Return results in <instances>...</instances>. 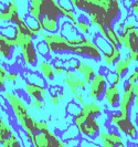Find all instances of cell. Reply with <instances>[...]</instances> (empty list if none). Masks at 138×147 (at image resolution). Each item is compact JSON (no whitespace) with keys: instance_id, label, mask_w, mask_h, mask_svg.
<instances>
[{"instance_id":"6da1fadb","label":"cell","mask_w":138,"mask_h":147,"mask_svg":"<svg viewBox=\"0 0 138 147\" xmlns=\"http://www.w3.org/2000/svg\"><path fill=\"white\" fill-rule=\"evenodd\" d=\"M13 39L17 41L18 49L20 52V57L23 61V64L29 69H34L39 63L40 55L38 53L33 38L26 36L15 29V36L13 37Z\"/></svg>"},{"instance_id":"7a4b0ae2","label":"cell","mask_w":138,"mask_h":147,"mask_svg":"<svg viewBox=\"0 0 138 147\" xmlns=\"http://www.w3.org/2000/svg\"><path fill=\"white\" fill-rule=\"evenodd\" d=\"M72 123L77 127L82 140H97V136L102 131V124L98 117H92L84 114H77L72 117Z\"/></svg>"},{"instance_id":"3957f363","label":"cell","mask_w":138,"mask_h":147,"mask_svg":"<svg viewBox=\"0 0 138 147\" xmlns=\"http://www.w3.org/2000/svg\"><path fill=\"white\" fill-rule=\"evenodd\" d=\"M108 122L110 125L115 127L118 133H120L128 140H137L138 138V125L131 116H125L119 111H113L109 113Z\"/></svg>"},{"instance_id":"277c9868","label":"cell","mask_w":138,"mask_h":147,"mask_svg":"<svg viewBox=\"0 0 138 147\" xmlns=\"http://www.w3.org/2000/svg\"><path fill=\"white\" fill-rule=\"evenodd\" d=\"M28 13L38 21H41L42 17H51L60 19L61 6L58 0H29Z\"/></svg>"},{"instance_id":"5b68a950","label":"cell","mask_w":138,"mask_h":147,"mask_svg":"<svg viewBox=\"0 0 138 147\" xmlns=\"http://www.w3.org/2000/svg\"><path fill=\"white\" fill-rule=\"evenodd\" d=\"M136 21V16L127 17L123 31L118 34L119 47L127 52L138 51V24Z\"/></svg>"},{"instance_id":"8992f818","label":"cell","mask_w":138,"mask_h":147,"mask_svg":"<svg viewBox=\"0 0 138 147\" xmlns=\"http://www.w3.org/2000/svg\"><path fill=\"white\" fill-rule=\"evenodd\" d=\"M2 97L6 100V102L9 105V109L11 111L15 119V123L18 125L30 115L29 110L31 109L29 106V103H27L26 100L17 92L6 90L2 92Z\"/></svg>"},{"instance_id":"52a82bcc","label":"cell","mask_w":138,"mask_h":147,"mask_svg":"<svg viewBox=\"0 0 138 147\" xmlns=\"http://www.w3.org/2000/svg\"><path fill=\"white\" fill-rule=\"evenodd\" d=\"M41 38L43 40L51 55L57 54H65L70 53V50L72 48V42L70 39H67L61 33H48L43 32L41 34Z\"/></svg>"},{"instance_id":"ba28073f","label":"cell","mask_w":138,"mask_h":147,"mask_svg":"<svg viewBox=\"0 0 138 147\" xmlns=\"http://www.w3.org/2000/svg\"><path fill=\"white\" fill-rule=\"evenodd\" d=\"M70 53L81 57L83 59H90L97 62L103 60L102 50L91 37L85 38V41L80 45H72Z\"/></svg>"},{"instance_id":"9c48e42d","label":"cell","mask_w":138,"mask_h":147,"mask_svg":"<svg viewBox=\"0 0 138 147\" xmlns=\"http://www.w3.org/2000/svg\"><path fill=\"white\" fill-rule=\"evenodd\" d=\"M30 142L32 147H67L66 142L62 140L61 135L51 129L34 133Z\"/></svg>"},{"instance_id":"30bf717a","label":"cell","mask_w":138,"mask_h":147,"mask_svg":"<svg viewBox=\"0 0 138 147\" xmlns=\"http://www.w3.org/2000/svg\"><path fill=\"white\" fill-rule=\"evenodd\" d=\"M108 81L106 74L102 72H96L92 82L88 84V93L87 95L92 101H101L104 96L105 90L108 86Z\"/></svg>"},{"instance_id":"8fae6325","label":"cell","mask_w":138,"mask_h":147,"mask_svg":"<svg viewBox=\"0 0 138 147\" xmlns=\"http://www.w3.org/2000/svg\"><path fill=\"white\" fill-rule=\"evenodd\" d=\"M134 100H135V83L126 82L122 90L118 111L125 116H131V106L134 105Z\"/></svg>"},{"instance_id":"7c38bea8","label":"cell","mask_w":138,"mask_h":147,"mask_svg":"<svg viewBox=\"0 0 138 147\" xmlns=\"http://www.w3.org/2000/svg\"><path fill=\"white\" fill-rule=\"evenodd\" d=\"M96 142L101 145V147H117L122 144H125L122 134L117 132L116 129L106 131L103 128L98 134Z\"/></svg>"},{"instance_id":"4fadbf2b","label":"cell","mask_w":138,"mask_h":147,"mask_svg":"<svg viewBox=\"0 0 138 147\" xmlns=\"http://www.w3.org/2000/svg\"><path fill=\"white\" fill-rule=\"evenodd\" d=\"M3 1V0H2ZM6 6L1 7L0 11V21L1 23L15 24L19 17V6L17 0H5Z\"/></svg>"},{"instance_id":"5bb4252c","label":"cell","mask_w":138,"mask_h":147,"mask_svg":"<svg viewBox=\"0 0 138 147\" xmlns=\"http://www.w3.org/2000/svg\"><path fill=\"white\" fill-rule=\"evenodd\" d=\"M63 82L66 84V86L71 90H82L85 91L88 88V84L83 80L80 73H77L74 70L67 69L66 72L63 74Z\"/></svg>"},{"instance_id":"9a60e30c","label":"cell","mask_w":138,"mask_h":147,"mask_svg":"<svg viewBox=\"0 0 138 147\" xmlns=\"http://www.w3.org/2000/svg\"><path fill=\"white\" fill-rule=\"evenodd\" d=\"M120 96H122V90L119 88V85L109 84L105 90L103 100L109 110L112 109V111H115V109H118Z\"/></svg>"},{"instance_id":"2e32d148","label":"cell","mask_w":138,"mask_h":147,"mask_svg":"<svg viewBox=\"0 0 138 147\" xmlns=\"http://www.w3.org/2000/svg\"><path fill=\"white\" fill-rule=\"evenodd\" d=\"M23 88H24V92L30 101H36V100L44 101L45 97L49 95V90L46 88V86L38 85V84L28 81L23 83Z\"/></svg>"},{"instance_id":"e0dca14e","label":"cell","mask_w":138,"mask_h":147,"mask_svg":"<svg viewBox=\"0 0 138 147\" xmlns=\"http://www.w3.org/2000/svg\"><path fill=\"white\" fill-rule=\"evenodd\" d=\"M15 47L11 42V39L3 33H0V55L1 60L8 62L12 58V54L15 52Z\"/></svg>"},{"instance_id":"ac0fdd59","label":"cell","mask_w":138,"mask_h":147,"mask_svg":"<svg viewBox=\"0 0 138 147\" xmlns=\"http://www.w3.org/2000/svg\"><path fill=\"white\" fill-rule=\"evenodd\" d=\"M40 59L41 60H39V63H38V65H36L39 72H40V74H41L48 82L52 81V80L54 79V76H55L54 64L52 63L51 61L46 60V58L40 57Z\"/></svg>"},{"instance_id":"d6986e66","label":"cell","mask_w":138,"mask_h":147,"mask_svg":"<svg viewBox=\"0 0 138 147\" xmlns=\"http://www.w3.org/2000/svg\"><path fill=\"white\" fill-rule=\"evenodd\" d=\"M122 58L123 57H122V49H120V47L112 45V48L109 50L103 52V61L109 67H114V65Z\"/></svg>"},{"instance_id":"ffe728a7","label":"cell","mask_w":138,"mask_h":147,"mask_svg":"<svg viewBox=\"0 0 138 147\" xmlns=\"http://www.w3.org/2000/svg\"><path fill=\"white\" fill-rule=\"evenodd\" d=\"M81 113L87 116H92V117H100L103 114V107L95 101L85 102L82 105Z\"/></svg>"},{"instance_id":"44dd1931","label":"cell","mask_w":138,"mask_h":147,"mask_svg":"<svg viewBox=\"0 0 138 147\" xmlns=\"http://www.w3.org/2000/svg\"><path fill=\"white\" fill-rule=\"evenodd\" d=\"M64 100V91L58 85H53L49 88V96H48V103L52 106H59L61 102Z\"/></svg>"},{"instance_id":"7402d4cb","label":"cell","mask_w":138,"mask_h":147,"mask_svg":"<svg viewBox=\"0 0 138 147\" xmlns=\"http://www.w3.org/2000/svg\"><path fill=\"white\" fill-rule=\"evenodd\" d=\"M41 24L43 27L44 32L48 33H58L61 30V21L57 18L51 17H42L41 18Z\"/></svg>"},{"instance_id":"603a6c76","label":"cell","mask_w":138,"mask_h":147,"mask_svg":"<svg viewBox=\"0 0 138 147\" xmlns=\"http://www.w3.org/2000/svg\"><path fill=\"white\" fill-rule=\"evenodd\" d=\"M131 60L126 55L125 58H122L117 62L116 64L114 65V72L116 74H118L120 78H124L126 74L129 72L131 70Z\"/></svg>"},{"instance_id":"cb8c5ba5","label":"cell","mask_w":138,"mask_h":147,"mask_svg":"<svg viewBox=\"0 0 138 147\" xmlns=\"http://www.w3.org/2000/svg\"><path fill=\"white\" fill-rule=\"evenodd\" d=\"M60 33L63 34V36L66 37L67 39H70V40H72L74 38L80 36V33H79V31L76 29V27L73 24L72 22H70V21L63 22V23L61 24Z\"/></svg>"},{"instance_id":"d4e9b609","label":"cell","mask_w":138,"mask_h":147,"mask_svg":"<svg viewBox=\"0 0 138 147\" xmlns=\"http://www.w3.org/2000/svg\"><path fill=\"white\" fill-rule=\"evenodd\" d=\"M13 132H15V129H13L12 125H10L3 118V116H1L0 118V143L9 138L13 134Z\"/></svg>"},{"instance_id":"484cf974","label":"cell","mask_w":138,"mask_h":147,"mask_svg":"<svg viewBox=\"0 0 138 147\" xmlns=\"http://www.w3.org/2000/svg\"><path fill=\"white\" fill-rule=\"evenodd\" d=\"M81 136L80 132L77 129V127L74 125V124H70V125L66 127L63 132L61 133V137L64 142H69V140H75V138H79Z\"/></svg>"},{"instance_id":"4316f807","label":"cell","mask_w":138,"mask_h":147,"mask_svg":"<svg viewBox=\"0 0 138 147\" xmlns=\"http://www.w3.org/2000/svg\"><path fill=\"white\" fill-rule=\"evenodd\" d=\"M76 29L79 31V33L86 37L87 34L91 33V29H92V23L90 21V19H85V18H81L79 19V21L75 24Z\"/></svg>"},{"instance_id":"83f0119b","label":"cell","mask_w":138,"mask_h":147,"mask_svg":"<svg viewBox=\"0 0 138 147\" xmlns=\"http://www.w3.org/2000/svg\"><path fill=\"white\" fill-rule=\"evenodd\" d=\"M23 76H24L26 81L34 83V84H38V85H42V86H45L46 82H48L41 74L36 73V72H26L23 74Z\"/></svg>"},{"instance_id":"f1b7e54d","label":"cell","mask_w":138,"mask_h":147,"mask_svg":"<svg viewBox=\"0 0 138 147\" xmlns=\"http://www.w3.org/2000/svg\"><path fill=\"white\" fill-rule=\"evenodd\" d=\"M0 144H1V147H24L23 144H22L21 140H20L19 134L15 131L9 138H7L5 142H2Z\"/></svg>"},{"instance_id":"f546056e","label":"cell","mask_w":138,"mask_h":147,"mask_svg":"<svg viewBox=\"0 0 138 147\" xmlns=\"http://www.w3.org/2000/svg\"><path fill=\"white\" fill-rule=\"evenodd\" d=\"M81 110H82V106L80 104L76 103V102H74V101H70L69 103L66 104V113L71 117H74L75 115L80 114Z\"/></svg>"},{"instance_id":"4dcf8cb0","label":"cell","mask_w":138,"mask_h":147,"mask_svg":"<svg viewBox=\"0 0 138 147\" xmlns=\"http://www.w3.org/2000/svg\"><path fill=\"white\" fill-rule=\"evenodd\" d=\"M95 42L97 43V45L100 47V49L102 50V52H105L107 51V50H109L110 48H112V44L109 43L108 41L105 39L104 37H102L101 34H98V36H96L95 37Z\"/></svg>"},{"instance_id":"1f68e13d","label":"cell","mask_w":138,"mask_h":147,"mask_svg":"<svg viewBox=\"0 0 138 147\" xmlns=\"http://www.w3.org/2000/svg\"><path fill=\"white\" fill-rule=\"evenodd\" d=\"M71 94L73 96V101L80 104L81 106L85 103V97H84V93L82 90H71Z\"/></svg>"},{"instance_id":"d6a6232c","label":"cell","mask_w":138,"mask_h":147,"mask_svg":"<svg viewBox=\"0 0 138 147\" xmlns=\"http://www.w3.org/2000/svg\"><path fill=\"white\" fill-rule=\"evenodd\" d=\"M36 45L38 53H39L40 57H42V58H48L49 55H51V54H50V51H49V49H48V47H46V44H45V42H44L43 40L40 41V42H38Z\"/></svg>"},{"instance_id":"836d02e7","label":"cell","mask_w":138,"mask_h":147,"mask_svg":"<svg viewBox=\"0 0 138 147\" xmlns=\"http://www.w3.org/2000/svg\"><path fill=\"white\" fill-rule=\"evenodd\" d=\"M106 78H107L108 84H114V85H119V83L123 80V78H120V76H119L118 74L115 73L114 71H107Z\"/></svg>"},{"instance_id":"e575fe53","label":"cell","mask_w":138,"mask_h":147,"mask_svg":"<svg viewBox=\"0 0 138 147\" xmlns=\"http://www.w3.org/2000/svg\"><path fill=\"white\" fill-rule=\"evenodd\" d=\"M8 72L9 71L6 69V66L3 65V64H1L0 65V86H1V92H3V91L7 90V88H5V85H6V82H7Z\"/></svg>"},{"instance_id":"d590c367","label":"cell","mask_w":138,"mask_h":147,"mask_svg":"<svg viewBox=\"0 0 138 147\" xmlns=\"http://www.w3.org/2000/svg\"><path fill=\"white\" fill-rule=\"evenodd\" d=\"M54 71H55V75H62L66 72V69L65 65H64V62H62L61 60H57L54 63Z\"/></svg>"},{"instance_id":"8d00e7d4","label":"cell","mask_w":138,"mask_h":147,"mask_svg":"<svg viewBox=\"0 0 138 147\" xmlns=\"http://www.w3.org/2000/svg\"><path fill=\"white\" fill-rule=\"evenodd\" d=\"M28 103H29L30 109H33L38 112H40L44 106V101H42V100H36V101H30L29 100Z\"/></svg>"},{"instance_id":"74e56055","label":"cell","mask_w":138,"mask_h":147,"mask_svg":"<svg viewBox=\"0 0 138 147\" xmlns=\"http://www.w3.org/2000/svg\"><path fill=\"white\" fill-rule=\"evenodd\" d=\"M126 82H128V83H138V66H136L131 73L128 74Z\"/></svg>"},{"instance_id":"f35d334b","label":"cell","mask_w":138,"mask_h":147,"mask_svg":"<svg viewBox=\"0 0 138 147\" xmlns=\"http://www.w3.org/2000/svg\"><path fill=\"white\" fill-rule=\"evenodd\" d=\"M20 74L15 71H9L7 74V82H11V83H15L19 80Z\"/></svg>"},{"instance_id":"ab89813d","label":"cell","mask_w":138,"mask_h":147,"mask_svg":"<svg viewBox=\"0 0 138 147\" xmlns=\"http://www.w3.org/2000/svg\"><path fill=\"white\" fill-rule=\"evenodd\" d=\"M49 123L44 119H39V124H38V132H43V131H49Z\"/></svg>"},{"instance_id":"60d3db41","label":"cell","mask_w":138,"mask_h":147,"mask_svg":"<svg viewBox=\"0 0 138 147\" xmlns=\"http://www.w3.org/2000/svg\"><path fill=\"white\" fill-rule=\"evenodd\" d=\"M58 2L62 8H65V9H69V10H74L75 9L73 7L71 0H58Z\"/></svg>"},{"instance_id":"b9f144b4","label":"cell","mask_w":138,"mask_h":147,"mask_svg":"<svg viewBox=\"0 0 138 147\" xmlns=\"http://www.w3.org/2000/svg\"><path fill=\"white\" fill-rule=\"evenodd\" d=\"M124 26H125V22H123V21H115V22H114V24H113L114 30L116 31L118 34H119V33L123 31Z\"/></svg>"},{"instance_id":"7bdbcfd3","label":"cell","mask_w":138,"mask_h":147,"mask_svg":"<svg viewBox=\"0 0 138 147\" xmlns=\"http://www.w3.org/2000/svg\"><path fill=\"white\" fill-rule=\"evenodd\" d=\"M127 57L131 60V62H138V51L134 52H128Z\"/></svg>"},{"instance_id":"ee69618b","label":"cell","mask_w":138,"mask_h":147,"mask_svg":"<svg viewBox=\"0 0 138 147\" xmlns=\"http://www.w3.org/2000/svg\"><path fill=\"white\" fill-rule=\"evenodd\" d=\"M131 12H133V15L136 16L138 18V0H134V2H133V7H131Z\"/></svg>"},{"instance_id":"f6af8a7d","label":"cell","mask_w":138,"mask_h":147,"mask_svg":"<svg viewBox=\"0 0 138 147\" xmlns=\"http://www.w3.org/2000/svg\"><path fill=\"white\" fill-rule=\"evenodd\" d=\"M134 105L138 110V83H135V100H134Z\"/></svg>"},{"instance_id":"bcb514c9","label":"cell","mask_w":138,"mask_h":147,"mask_svg":"<svg viewBox=\"0 0 138 147\" xmlns=\"http://www.w3.org/2000/svg\"><path fill=\"white\" fill-rule=\"evenodd\" d=\"M133 2H134V0H124L123 1L124 7L126 8V9H131V7H133Z\"/></svg>"},{"instance_id":"7dc6e473","label":"cell","mask_w":138,"mask_h":147,"mask_svg":"<svg viewBox=\"0 0 138 147\" xmlns=\"http://www.w3.org/2000/svg\"><path fill=\"white\" fill-rule=\"evenodd\" d=\"M127 147H135V146H133V145H128Z\"/></svg>"},{"instance_id":"c3c4849f","label":"cell","mask_w":138,"mask_h":147,"mask_svg":"<svg viewBox=\"0 0 138 147\" xmlns=\"http://www.w3.org/2000/svg\"><path fill=\"white\" fill-rule=\"evenodd\" d=\"M79 147H83V146H82V145H80V146H79Z\"/></svg>"},{"instance_id":"681fc988","label":"cell","mask_w":138,"mask_h":147,"mask_svg":"<svg viewBox=\"0 0 138 147\" xmlns=\"http://www.w3.org/2000/svg\"><path fill=\"white\" fill-rule=\"evenodd\" d=\"M137 125H138V124H137ZM137 140H138V138H137Z\"/></svg>"}]
</instances>
